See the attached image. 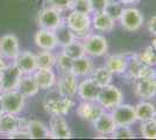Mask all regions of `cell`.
I'll return each instance as SVG.
<instances>
[{
    "label": "cell",
    "mask_w": 156,
    "mask_h": 140,
    "mask_svg": "<svg viewBox=\"0 0 156 140\" xmlns=\"http://www.w3.org/2000/svg\"><path fill=\"white\" fill-rule=\"evenodd\" d=\"M68 27L72 31V33L75 34V36L77 39H84L87 34L90 33V28H91V18L90 14L79 13L72 11L71 13L68 15L66 22Z\"/></svg>",
    "instance_id": "cell-1"
},
{
    "label": "cell",
    "mask_w": 156,
    "mask_h": 140,
    "mask_svg": "<svg viewBox=\"0 0 156 140\" xmlns=\"http://www.w3.org/2000/svg\"><path fill=\"white\" fill-rule=\"evenodd\" d=\"M0 102L4 112L19 114L26 105V97L18 90L2 91L0 93Z\"/></svg>",
    "instance_id": "cell-2"
},
{
    "label": "cell",
    "mask_w": 156,
    "mask_h": 140,
    "mask_svg": "<svg viewBox=\"0 0 156 140\" xmlns=\"http://www.w3.org/2000/svg\"><path fill=\"white\" fill-rule=\"evenodd\" d=\"M96 100L104 107L105 110H111V109H113L114 106L122 103L124 95L118 87L112 85V84H107L105 87L100 88V91L98 93V97Z\"/></svg>",
    "instance_id": "cell-3"
},
{
    "label": "cell",
    "mask_w": 156,
    "mask_h": 140,
    "mask_svg": "<svg viewBox=\"0 0 156 140\" xmlns=\"http://www.w3.org/2000/svg\"><path fill=\"white\" fill-rule=\"evenodd\" d=\"M73 97H47L44 100V110L50 116H65L75 106Z\"/></svg>",
    "instance_id": "cell-4"
},
{
    "label": "cell",
    "mask_w": 156,
    "mask_h": 140,
    "mask_svg": "<svg viewBox=\"0 0 156 140\" xmlns=\"http://www.w3.org/2000/svg\"><path fill=\"white\" fill-rule=\"evenodd\" d=\"M83 45L85 54L90 57H100L108 50L107 40L99 34H87L83 39Z\"/></svg>",
    "instance_id": "cell-5"
},
{
    "label": "cell",
    "mask_w": 156,
    "mask_h": 140,
    "mask_svg": "<svg viewBox=\"0 0 156 140\" xmlns=\"http://www.w3.org/2000/svg\"><path fill=\"white\" fill-rule=\"evenodd\" d=\"M28 120L18 117V114L2 112L0 116V134L9 135L12 133H15L18 131L27 128Z\"/></svg>",
    "instance_id": "cell-6"
},
{
    "label": "cell",
    "mask_w": 156,
    "mask_h": 140,
    "mask_svg": "<svg viewBox=\"0 0 156 140\" xmlns=\"http://www.w3.org/2000/svg\"><path fill=\"white\" fill-rule=\"evenodd\" d=\"M111 116L117 125L130 126L136 121L135 107L129 104H119L111 109Z\"/></svg>",
    "instance_id": "cell-7"
},
{
    "label": "cell",
    "mask_w": 156,
    "mask_h": 140,
    "mask_svg": "<svg viewBox=\"0 0 156 140\" xmlns=\"http://www.w3.org/2000/svg\"><path fill=\"white\" fill-rule=\"evenodd\" d=\"M121 27L127 32H135L140 29L143 25V15L142 13L135 7L124 8L122 14L119 19Z\"/></svg>",
    "instance_id": "cell-8"
},
{
    "label": "cell",
    "mask_w": 156,
    "mask_h": 140,
    "mask_svg": "<svg viewBox=\"0 0 156 140\" xmlns=\"http://www.w3.org/2000/svg\"><path fill=\"white\" fill-rule=\"evenodd\" d=\"M36 22L40 28L44 29H50L54 31L55 28L62 23V18H61V11L54 8V7H47L41 9L37 13Z\"/></svg>",
    "instance_id": "cell-9"
},
{
    "label": "cell",
    "mask_w": 156,
    "mask_h": 140,
    "mask_svg": "<svg viewBox=\"0 0 156 140\" xmlns=\"http://www.w3.org/2000/svg\"><path fill=\"white\" fill-rule=\"evenodd\" d=\"M105 111L97 100H83L77 107V116L84 121L92 123Z\"/></svg>",
    "instance_id": "cell-10"
},
{
    "label": "cell",
    "mask_w": 156,
    "mask_h": 140,
    "mask_svg": "<svg viewBox=\"0 0 156 140\" xmlns=\"http://www.w3.org/2000/svg\"><path fill=\"white\" fill-rule=\"evenodd\" d=\"M19 52V39L14 34H5L0 38V55L4 59L14 60Z\"/></svg>",
    "instance_id": "cell-11"
},
{
    "label": "cell",
    "mask_w": 156,
    "mask_h": 140,
    "mask_svg": "<svg viewBox=\"0 0 156 140\" xmlns=\"http://www.w3.org/2000/svg\"><path fill=\"white\" fill-rule=\"evenodd\" d=\"M78 81L77 76L71 73H64L58 78L57 91L62 97H75L77 95Z\"/></svg>",
    "instance_id": "cell-12"
},
{
    "label": "cell",
    "mask_w": 156,
    "mask_h": 140,
    "mask_svg": "<svg viewBox=\"0 0 156 140\" xmlns=\"http://www.w3.org/2000/svg\"><path fill=\"white\" fill-rule=\"evenodd\" d=\"M50 137L55 139H69L71 138V130L63 116H51L49 121Z\"/></svg>",
    "instance_id": "cell-13"
},
{
    "label": "cell",
    "mask_w": 156,
    "mask_h": 140,
    "mask_svg": "<svg viewBox=\"0 0 156 140\" xmlns=\"http://www.w3.org/2000/svg\"><path fill=\"white\" fill-rule=\"evenodd\" d=\"M22 76V74L15 64L6 66V68L0 74L1 77V83H2V91H11V90H16L19 81Z\"/></svg>",
    "instance_id": "cell-14"
},
{
    "label": "cell",
    "mask_w": 156,
    "mask_h": 140,
    "mask_svg": "<svg viewBox=\"0 0 156 140\" xmlns=\"http://www.w3.org/2000/svg\"><path fill=\"white\" fill-rule=\"evenodd\" d=\"M14 64L19 69L22 75L33 74L37 69L36 64V55L29 50L19 52L16 57L14 59Z\"/></svg>",
    "instance_id": "cell-15"
},
{
    "label": "cell",
    "mask_w": 156,
    "mask_h": 140,
    "mask_svg": "<svg viewBox=\"0 0 156 140\" xmlns=\"http://www.w3.org/2000/svg\"><path fill=\"white\" fill-rule=\"evenodd\" d=\"M34 42L41 50H54L57 47V41H56L54 31L44 29V28H40L35 33Z\"/></svg>",
    "instance_id": "cell-16"
},
{
    "label": "cell",
    "mask_w": 156,
    "mask_h": 140,
    "mask_svg": "<svg viewBox=\"0 0 156 140\" xmlns=\"http://www.w3.org/2000/svg\"><path fill=\"white\" fill-rule=\"evenodd\" d=\"M100 85L97 84L91 77L85 78L80 83H78L77 93L82 100H96L98 93L100 91Z\"/></svg>",
    "instance_id": "cell-17"
},
{
    "label": "cell",
    "mask_w": 156,
    "mask_h": 140,
    "mask_svg": "<svg viewBox=\"0 0 156 140\" xmlns=\"http://www.w3.org/2000/svg\"><path fill=\"white\" fill-rule=\"evenodd\" d=\"M33 76L40 89L43 90L50 89L56 83V75L52 71V68H37L33 73Z\"/></svg>",
    "instance_id": "cell-18"
},
{
    "label": "cell",
    "mask_w": 156,
    "mask_h": 140,
    "mask_svg": "<svg viewBox=\"0 0 156 140\" xmlns=\"http://www.w3.org/2000/svg\"><path fill=\"white\" fill-rule=\"evenodd\" d=\"M135 93L142 99H150L156 95V78L135 80Z\"/></svg>",
    "instance_id": "cell-19"
},
{
    "label": "cell",
    "mask_w": 156,
    "mask_h": 140,
    "mask_svg": "<svg viewBox=\"0 0 156 140\" xmlns=\"http://www.w3.org/2000/svg\"><path fill=\"white\" fill-rule=\"evenodd\" d=\"M92 124H93L94 131L101 135H111L114 127L117 126L111 113H107L105 111L94 121H92Z\"/></svg>",
    "instance_id": "cell-20"
},
{
    "label": "cell",
    "mask_w": 156,
    "mask_h": 140,
    "mask_svg": "<svg viewBox=\"0 0 156 140\" xmlns=\"http://www.w3.org/2000/svg\"><path fill=\"white\" fill-rule=\"evenodd\" d=\"M93 62H92L91 57L84 55L82 57H78L72 60V66H71V71L77 77H85L89 76L91 71L93 70Z\"/></svg>",
    "instance_id": "cell-21"
},
{
    "label": "cell",
    "mask_w": 156,
    "mask_h": 140,
    "mask_svg": "<svg viewBox=\"0 0 156 140\" xmlns=\"http://www.w3.org/2000/svg\"><path fill=\"white\" fill-rule=\"evenodd\" d=\"M91 25L93 28L98 32H104L108 33L114 29L115 27V21L111 18L106 12H98L94 13L93 18L91 19Z\"/></svg>",
    "instance_id": "cell-22"
},
{
    "label": "cell",
    "mask_w": 156,
    "mask_h": 140,
    "mask_svg": "<svg viewBox=\"0 0 156 140\" xmlns=\"http://www.w3.org/2000/svg\"><path fill=\"white\" fill-rule=\"evenodd\" d=\"M27 133L29 135V139H46V138H51L50 137V131L44 123L40 120L33 119L28 120L26 128Z\"/></svg>",
    "instance_id": "cell-23"
},
{
    "label": "cell",
    "mask_w": 156,
    "mask_h": 140,
    "mask_svg": "<svg viewBox=\"0 0 156 140\" xmlns=\"http://www.w3.org/2000/svg\"><path fill=\"white\" fill-rule=\"evenodd\" d=\"M16 90L20 91L25 97H33V96L37 95L40 88L34 78L33 74H27V75L21 76Z\"/></svg>",
    "instance_id": "cell-24"
},
{
    "label": "cell",
    "mask_w": 156,
    "mask_h": 140,
    "mask_svg": "<svg viewBox=\"0 0 156 140\" xmlns=\"http://www.w3.org/2000/svg\"><path fill=\"white\" fill-rule=\"evenodd\" d=\"M105 66L108 68L112 74H125L126 67H127V57L126 54H115L110 55L106 61Z\"/></svg>",
    "instance_id": "cell-25"
},
{
    "label": "cell",
    "mask_w": 156,
    "mask_h": 140,
    "mask_svg": "<svg viewBox=\"0 0 156 140\" xmlns=\"http://www.w3.org/2000/svg\"><path fill=\"white\" fill-rule=\"evenodd\" d=\"M92 80L94 81L100 87H105L107 84H111L112 78H113V74L108 70V68L106 66H101V67L93 68L91 74L89 75Z\"/></svg>",
    "instance_id": "cell-26"
},
{
    "label": "cell",
    "mask_w": 156,
    "mask_h": 140,
    "mask_svg": "<svg viewBox=\"0 0 156 140\" xmlns=\"http://www.w3.org/2000/svg\"><path fill=\"white\" fill-rule=\"evenodd\" d=\"M62 53H64L66 56H69V57L72 59V60H75V59H78V57H82V56L86 55V54H85V49H84L83 42H80L77 38L73 39L72 41H70L69 43H66L65 46H63Z\"/></svg>",
    "instance_id": "cell-27"
},
{
    "label": "cell",
    "mask_w": 156,
    "mask_h": 140,
    "mask_svg": "<svg viewBox=\"0 0 156 140\" xmlns=\"http://www.w3.org/2000/svg\"><path fill=\"white\" fill-rule=\"evenodd\" d=\"M54 34L56 36V41H57V46H65L66 43H69L70 41L76 39L75 34L72 33V31L68 27L66 23L62 22L57 28L54 29Z\"/></svg>",
    "instance_id": "cell-28"
},
{
    "label": "cell",
    "mask_w": 156,
    "mask_h": 140,
    "mask_svg": "<svg viewBox=\"0 0 156 140\" xmlns=\"http://www.w3.org/2000/svg\"><path fill=\"white\" fill-rule=\"evenodd\" d=\"M135 107V114H136V120L139 121H144V120H149L153 118V116L155 113L156 109L154 104H151L149 102H140Z\"/></svg>",
    "instance_id": "cell-29"
},
{
    "label": "cell",
    "mask_w": 156,
    "mask_h": 140,
    "mask_svg": "<svg viewBox=\"0 0 156 140\" xmlns=\"http://www.w3.org/2000/svg\"><path fill=\"white\" fill-rule=\"evenodd\" d=\"M126 57H127V67H126L125 75H126V77H128L130 80H135L137 71L141 68L142 63L139 60L137 54H126Z\"/></svg>",
    "instance_id": "cell-30"
},
{
    "label": "cell",
    "mask_w": 156,
    "mask_h": 140,
    "mask_svg": "<svg viewBox=\"0 0 156 140\" xmlns=\"http://www.w3.org/2000/svg\"><path fill=\"white\" fill-rule=\"evenodd\" d=\"M37 68H54L56 64V56L51 50H42L36 55Z\"/></svg>",
    "instance_id": "cell-31"
},
{
    "label": "cell",
    "mask_w": 156,
    "mask_h": 140,
    "mask_svg": "<svg viewBox=\"0 0 156 140\" xmlns=\"http://www.w3.org/2000/svg\"><path fill=\"white\" fill-rule=\"evenodd\" d=\"M140 133L146 139H156V123L153 119L141 121Z\"/></svg>",
    "instance_id": "cell-32"
},
{
    "label": "cell",
    "mask_w": 156,
    "mask_h": 140,
    "mask_svg": "<svg viewBox=\"0 0 156 140\" xmlns=\"http://www.w3.org/2000/svg\"><path fill=\"white\" fill-rule=\"evenodd\" d=\"M122 11H124V5L120 1H114V0H108L107 6L105 8V12L114 21H119Z\"/></svg>",
    "instance_id": "cell-33"
},
{
    "label": "cell",
    "mask_w": 156,
    "mask_h": 140,
    "mask_svg": "<svg viewBox=\"0 0 156 140\" xmlns=\"http://www.w3.org/2000/svg\"><path fill=\"white\" fill-rule=\"evenodd\" d=\"M137 57H139V60L141 61V63H142V64H146V66H151V67H154V66H155L156 53L154 52V49L151 48V46L142 49L140 53L137 54Z\"/></svg>",
    "instance_id": "cell-34"
},
{
    "label": "cell",
    "mask_w": 156,
    "mask_h": 140,
    "mask_svg": "<svg viewBox=\"0 0 156 140\" xmlns=\"http://www.w3.org/2000/svg\"><path fill=\"white\" fill-rule=\"evenodd\" d=\"M112 138H118V139H133L135 138L134 132L129 128V126H124V125H117L114 127L113 132L111 133Z\"/></svg>",
    "instance_id": "cell-35"
},
{
    "label": "cell",
    "mask_w": 156,
    "mask_h": 140,
    "mask_svg": "<svg viewBox=\"0 0 156 140\" xmlns=\"http://www.w3.org/2000/svg\"><path fill=\"white\" fill-rule=\"evenodd\" d=\"M62 74L64 73H70L71 71V66H72V59L69 56H66L64 53H61L56 56V64Z\"/></svg>",
    "instance_id": "cell-36"
},
{
    "label": "cell",
    "mask_w": 156,
    "mask_h": 140,
    "mask_svg": "<svg viewBox=\"0 0 156 140\" xmlns=\"http://www.w3.org/2000/svg\"><path fill=\"white\" fill-rule=\"evenodd\" d=\"M70 9L75 11V12H79V13L91 14L89 0H72Z\"/></svg>",
    "instance_id": "cell-37"
},
{
    "label": "cell",
    "mask_w": 156,
    "mask_h": 140,
    "mask_svg": "<svg viewBox=\"0 0 156 140\" xmlns=\"http://www.w3.org/2000/svg\"><path fill=\"white\" fill-rule=\"evenodd\" d=\"M136 78H142V80H151L156 78V69L151 66H146L142 64L141 68L139 69L136 75ZM135 78V80H136Z\"/></svg>",
    "instance_id": "cell-38"
},
{
    "label": "cell",
    "mask_w": 156,
    "mask_h": 140,
    "mask_svg": "<svg viewBox=\"0 0 156 140\" xmlns=\"http://www.w3.org/2000/svg\"><path fill=\"white\" fill-rule=\"evenodd\" d=\"M108 0H89L91 13H98V12H104L107 6Z\"/></svg>",
    "instance_id": "cell-39"
},
{
    "label": "cell",
    "mask_w": 156,
    "mask_h": 140,
    "mask_svg": "<svg viewBox=\"0 0 156 140\" xmlns=\"http://www.w3.org/2000/svg\"><path fill=\"white\" fill-rule=\"evenodd\" d=\"M49 2V5L58 11H65V9H70L72 0H47Z\"/></svg>",
    "instance_id": "cell-40"
},
{
    "label": "cell",
    "mask_w": 156,
    "mask_h": 140,
    "mask_svg": "<svg viewBox=\"0 0 156 140\" xmlns=\"http://www.w3.org/2000/svg\"><path fill=\"white\" fill-rule=\"evenodd\" d=\"M148 31L151 35L156 36V15H154L148 22Z\"/></svg>",
    "instance_id": "cell-41"
},
{
    "label": "cell",
    "mask_w": 156,
    "mask_h": 140,
    "mask_svg": "<svg viewBox=\"0 0 156 140\" xmlns=\"http://www.w3.org/2000/svg\"><path fill=\"white\" fill-rule=\"evenodd\" d=\"M122 5H134V4H136L139 2V0H119Z\"/></svg>",
    "instance_id": "cell-42"
},
{
    "label": "cell",
    "mask_w": 156,
    "mask_h": 140,
    "mask_svg": "<svg viewBox=\"0 0 156 140\" xmlns=\"http://www.w3.org/2000/svg\"><path fill=\"white\" fill-rule=\"evenodd\" d=\"M6 66H7V64L5 63V59H4V57L0 55V74L2 73V70L6 68Z\"/></svg>",
    "instance_id": "cell-43"
},
{
    "label": "cell",
    "mask_w": 156,
    "mask_h": 140,
    "mask_svg": "<svg viewBox=\"0 0 156 140\" xmlns=\"http://www.w3.org/2000/svg\"><path fill=\"white\" fill-rule=\"evenodd\" d=\"M151 48L154 49V52L156 53V38L153 41H151Z\"/></svg>",
    "instance_id": "cell-44"
},
{
    "label": "cell",
    "mask_w": 156,
    "mask_h": 140,
    "mask_svg": "<svg viewBox=\"0 0 156 140\" xmlns=\"http://www.w3.org/2000/svg\"><path fill=\"white\" fill-rule=\"evenodd\" d=\"M2 92V83H1V77H0V93Z\"/></svg>",
    "instance_id": "cell-45"
},
{
    "label": "cell",
    "mask_w": 156,
    "mask_h": 140,
    "mask_svg": "<svg viewBox=\"0 0 156 140\" xmlns=\"http://www.w3.org/2000/svg\"><path fill=\"white\" fill-rule=\"evenodd\" d=\"M2 112H4V110H2V106H1V102H0V116L2 114Z\"/></svg>",
    "instance_id": "cell-46"
},
{
    "label": "cell",
    "mask_w": 156,
    "mask_h": 140,
    "mask_svg": "<svg viewBox=\"0 0 156 140\" xmlns=\"http://www.w3.org/2000/svg\"><path fill=\"white\" fill-rule=\"evenodd\" d=\"M151 119H153L156 123V111H155V113H154V116H153V118H151Z\"/></svg>",
    "instance_id": "cell-47"
},
{
    "label": "cell",
    "mask_w": 156,
    "mask_h": 140,
    "mask_svg": "<svg viewBox=\"0 0 156 140\" xmlns=\"http://www.w3.org/2000/svg\"><path fill=\"white\" fill-rule=\"evenodd\" d=\"M154 67H156V62H155V66H154Z\"/></svg>",
    "instance_id": "cell-48"
},
{
    "label": "cell",
    "mask_w": 156,
    "mask_h": 140,
    "mask_svg": "<svg viewBox=\"0 0 156 140\" xmlns=\"http://www.w3.org/2000/svg\"><path fill=\"white\" fill-rule=\"evenodd\" d=\"M155 96H156V95H155Z\"/></svg>",
    "instance_id": "cell-49"
}]
</instances>
